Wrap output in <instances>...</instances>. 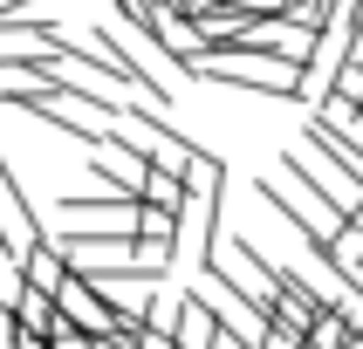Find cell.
<instances>
[{
    "label": "cell",
    "mask_w": 363,
    "mask_h": 349,
    "mask_svg": "<svg viewBox=\"0 0 363 349\" xmlns=\"http://www.w3.org/2000/svg\"><path fill=\"white\" fill-rule=\"evenodd\" d=\"M357 110H363V103H357Z\"/></svg>",
    "instance_id": "cell-6"
},
{
    "label": "cell",
    "mask_w": 363,
    "mask_h": 349,
    "mask_svg": "<svg viewBox=\"0 0 363 349\" xmlns=\"http://www.w3.org/2000/svg\"><path fill=\"white\" fill-rule=\"evenodd\" d=\"M0 349H21L14 343V308H0Z\"/></svg>",
    "instance_id": "cell-5"
},
{
    "label": "cell",
    "mask_w": 363,
    "mask_h": 349,
    "mask_svg": "<svg viewBox=\"0 0 363 349\" xmlns=\"http://www.w3.org/2000/svg\"><path fill=\"white\" fill-rule=\"evenodd\" d=\"M138 199H123V192H103V199H62V219H130Z\"/></svg>",
    "instance_id": "cell-2"
},
{
    "label": "cell",
    "mask_w": 363,
    "mask_h": 349,
    "mask_svg": "<svg viewBox=\"0 0 363 349\" xmlns=\"http://www.w3.org/2000/svg\"><path fill=\"white\" fill-rule=\"evenodd\" d=\"M357 274H363V267H357Z\"/></svg>",
    "instance_id": "cell-7"
},
{
    "label": "cell",
    "mask_w": 363,
    "mask_h": 349,
    "mask_svg": "<svg viewBox=\"0 0 363 349\" xmlns=\"http://www.w3.org/2000/svg\"><path fill=\"white\" fill-rule=\"evenodd\" d=\"M28 294V274H21V246H0V308H14Z\"/></svg>",
    "instance_id": "cell-3"
},
{
    "label": "cell",
    "mask_w": 363,
    "mask_h": 349,
    "mask_svg": "<svg viewBox=\"0 0 363 349\" xmlns=\"http://www.w3.org/2000/svg\"><path fill=\"white\" fill-rule=\"evenodd\" d=\"M138 349H179V336H172L164 322H144L138 328Z\"/></svg>",
    "instance_id": "cell-4"
},
{
    "label": "cell",
    "mask_w": 363,
    "mask_h": 349,
    "mask_svg": "<svg viewBox=\"0 0 363 349\" xmlns=\"http://www.w3.org/2000/svg\"><path fill=\"white\" fill-rule=\"evenodd\" d=\"M357 349H363V343H357Z\"/></svg>",
    "instance_id": "cell-8"
},
{
    "label": "cell",
    "mask_w": 363,
    "mask_h": 349,
    "mask_svg": "<svg viewBox=\"0 0 363 349\" xmlns=\"http://www.w3.org/2000/svg\"><path fill=\"white\" fill-rule=\"evenodd\" d=\"M0 233H7L14 246L48 240V226L35 219V205H28V192H21V178H14V164H7V151H0Z\"/></svg>",
    "instance_id": "cell-1"
}]
</instances>
